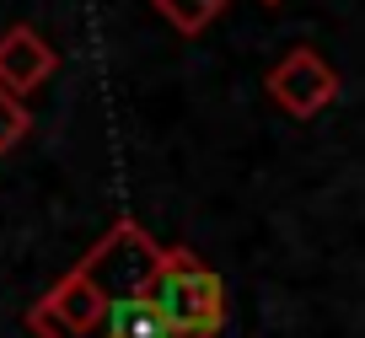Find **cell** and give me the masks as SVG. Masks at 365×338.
Wrapping results in <instances>:
<instances>
[{
  "mask_svg": "<svg viewBox=\"0 0 365 338\" xmlns=\"http://www.w3.org/2000/svg\"><path fill=\"white\" fill-rule=\"evenodd\" d=\"M145 301L156 306V317L172 327L178 338H215L226 322V290H220V274L205 269L194 252H161L156 274L145 285Z\"/></svg>",
  "mask_w": 365,
  "mask_h": 338,
  "instance_id": "obj_1",
  "label": "cell"
},
{
  "mask_svg": "<svg viewBox=\"0 0 365 338\" xmlns=\"http://www.w3.org/2000/svg\"><path fill=\"white\" fill-rule=\"evenodd\" d=\"M156 263H161L156 242H150L135 220H118L113 231L97 242V252L81 263V274H86V285L103 295V301H124V295H145Z\"/></svg>",
  "mask_w": 365,
  "mask_h": 338,
  "instance_id": "obj_2",
  "label": "cell"
},
{
  "mask_svg": "<svg viewBox=\"0 0 365 338\" xmlns=\"http://www.w3.org/2000/svg\"><path fill=\"white\" fill-rule=\"evenodd\" d=\"M263 86H269V97L279 102L290 118H312V113H322L339 97V76H333V65L317 48H290V54L269 70Z\"/></svg>",
  "mask_w": 365,
  "mask_h": 338,
  "instance_id": "obj_3",
  "label": "cell"
},
{
  "mask_svg": "<svg viewBox=\"0 0 365 338\" xmlns=\"http://www.w3.org/2000/svg\"><path fill=\"white\" fill-rule=\"evenodd\" d=\"M54 70H59V54L33 33V27H11V33H0V86L11 91V97L43 86Z\"/></svg>",
  "mask_w": 365,
  "mask_h": 338,
  "instance_id": "obj_4",
  "label": "cell"
},
{
  "mask_svg": "<svg viewBox=\"0 0 365 338\" xmlns=\"http://www.w3.org/2000/svg\"><path fill=\"white\" fill-rule=\"evenodd\" d=\"M150 6H156V11L167 16L182 38H199V33H205V27L231 6V0H150Z\"/></svg>",
  "mask_w": 365,
  "mask_h": 338,
  "instance_id": "obj_5",
  "label": "cell"
},
{
  "mask_svg": "<svg viewBox=\"0 0 365 338\" xmlns=\"http://www.w3.org/2000/svg\"><path fill=\"white\" fill-rule=\"evenodd\" d=\"M33 129V118H27V108H22V97H11V91L0 86V156L11 145H22V135Z\"/></svg>",
  "mask_w": 365,
  "mask_h": 338,
  "instance_id": "obj_6",
  "label": "cell"
},
{
  "mask_svg": "<svg viewBox=\"0 0 365 338\" xmlns=\"http://www.w3.org/2000/svg\"><path fill=\"white\" fill-rule=\"evenodd\" d=\"M263 6H279V0H263Z\"/></svg>",
  "mask_w": 365,
  "mask_h": 338,
  "instance_id": "obj_7",
  "label": "cell"
}]
</instances>
